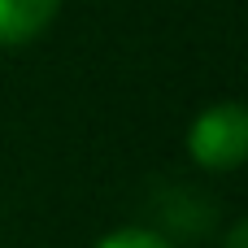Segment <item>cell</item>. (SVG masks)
<instances>
[{
    "label": "cell",
    "mask_w": 248,
    "mask_h": 248,
    "mask_svg": "<svg viewBox=\"0 0 248 248\" xmlns=\"http://www.w3.org/2000/svg\"><path fill=\"white\" fill-rule=\"evenodd\" d=\"M57 9L61 0H0V48H22L39 39L52 26Z\"/></svg>",
    "instance_id": "obj_2"
},
{
    "label": "cell",
    "mask_w": 248,
    "mask_h": 248,
    "mask_svg": "<svg viewBox=\"0 0 248 248\" xmlns=\"http://www.w3.org/2000/svg\"><path fill=\"white\" fill-rule=\"evenodd\" d=\"M222 248H248V222H244V218H235V222H231V231H227Z\"/></svg>",
    "instance_id": "obj_4"
},
{
    "label": "cell",
    "mask_w": 248,
    "mask_h": 248,
    "mask_svg": "<svg viewBox=\"0 0 248 248\" xmlns=\"http://www.w3.org/2000/svg\"><path fill=\"white\" fill-rule=\"evenodd\" d=\"M96 248H174V244L153 227H122V231H109Z\"/></svg>",
    "instance_id": "obj_3"
},
{
    "label": "cell",
    "mask_w": 248,
    "mask_h": 248,
    "mask_svg": "<svg viewBox=\"0 0 248 248\" xmlns=\"http://www.w3.org/2000/svg\"><path fill=\"white\" fill-rule=\"evenodd\" d=\"M187 157L209 174L240 170L248 157V109L240 100H218L201 109L187 126Z\"/></svg>",
    "instance_id": "obj_1"
}]
</instances>
